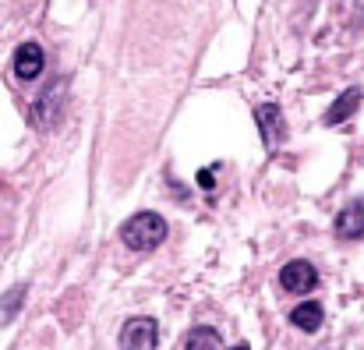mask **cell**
Wrapping results in <instances>:
<instances>
[{
	"instance_id": "ba28073f",
	"label": "cell",
	"mask_w": 364,
	"mask_h": 350,
	"mask_svg": "<svg viewBox=\"0 0 364 350\" xmlns=\"http://www.w3.org/2000/svg\"><path fill=\"white\" fill-rule=\"evenodd\" d=\"M361 107V89H343V96L329 107V114H326V124L333 127V124H343L347 117L354 114Z\"/></svg>"
},
{
	"instance_id": "7a4b0ae2",
	"label": "cell",
	"mask_w": 364,
	"mask_h": 350,
	"mask_svg": "<svg viewBox=\"0 0 364 350\" xmlns=\"http://www.w3.org/2000/svg\"><path fill=\"white\" fill-rule=\"evenodd\" d=\"M279 287H283V290H290V294H308V290H315V287H318V272H315V265H311V262H304V258L287 262V265H283V272H279Z\"/></svg>"
},
{
	"instance_id": "52a82bcc",
	"label": "cell",
	"mask_w": 364,
	"mask_h": 350,
	"mask_svg": "<svg viewBox=\"0 0 364 350\" xmlns=\"http://www.w3.org/2000/svg\"><path fill=\"white\" fill-rule=\"evenodd\" d=\"M336 237L340 240H358V237H364V202H350L336 216Z\"/></svg>"
},
{
	"instance_id": "5b68a950",
	"label": "cell",
	"mask_w": 364,
	"mask_h": 350,
	"mask_svg": "<svg viewBox=\"0 0 364 350\" xmlns=\"http://www.w3.org/2000/svg\"><path fill=\"white\" fill-rule=\"evenodd\" d=\"M121 350H156V319H131V322H124Z\"/></svg>"
},
{
	"instance_id": "8fae6325",
	"label": "cell",
	"mask_w": 364,
	"mask_h": 350,
	"mask_svg": "<svg viewBox=\"0 0 364 350\" xmlns=\"http://www.w3.org/2000/svg\"><path fill=\"white\" fill-rule=\"evenodd\" d=\"M21 304H25V287H11V290L0 297V326H7V322L18 315Z\"/></svg>"
},
{
	"instance_id": "277c9868",
	"label": "cell",
	"mask_w": 364,
	"mask_h": 350,
	"mask_svg": "<svg viewBox=\"0 0 364 350\" xmlns=\"http://www.w3.org/2000/svg\"><path fill=\"white\" fill-rule=\"evenodd\" d=\"M43 68H46V53H43L39 43H21L14 50V75L21 82H36L43 75Z\"/></svg>"
},
{
	"instance_id": "8992f818",
	"label": "cell",
	"mask_w": 364,
	"mask_h": 350,
	"mask_svg": "<svg viewBox=\"0 0 364 350\" xmlns=\"http://www.w3.org/2000/svg\"><path fill=\"white\" fill-rule=\"evenodd\" d=\"M60 100H64V85L57 82V85H53L50 92H43L39 103L32 107V124H36V127H53L57 117H60Z\"/></svg>"
},
{
	"instance_id": "30bf717a",
	"label": "cell",
	"mask_w": 364,
	"mask_h": 350,
	"mask_svg": "<svg viewBox=\"0 0 364 350\" xmlns=\"http://www.w3.org/2000/svg\"><path fill=\"white\" fill-rule=\"evenodd\" d=\"M184 350H220V333L213 326H198L184 336Z\"/></svg>"
},
{
	"instance_id": "4fadbf2b",
	"label": "cell",
	"mask_w": 364,
	"mask_h": 350,
	"mask_svg": "<svg viewBox=\"0 0 364 350\" xmlns=\"http://www.w3.org/2000/svg\"><path fill=\"white\" fill-rule=\"evenodd\" d=\"M230 350H247V347H230Z\"/></svg>"
},
{
	"instance_id": "9c48e42d",
	"label": "cell",
	"mask_w": 364,
	"mask_h": 350,
	"mask_svg": "<svg viewBox=\"0 0 364 350\" xmlns=\"http://www.w3.org/2000/svg\"><path fill=\"white\" fill-rule=\"evenodd\" d=\"M322 304H315V301H308V304H297L294 312H290V322L297 326V329H304V333H315V329H322Z\"/></svg>"
},
{
	"instance_id": "7c38bea8",
	"label": "cell",
	"mask_w": 364,
	"mask_h": 350,
	"mask_svg": "<svg viewBox=\"0 0 364 350\" xmlns=\"http://www.w3.org/2000/svg\"><path fill=\"white\" fill-rule=\"evenodd\" d=\"M213 174H216V170H198V188H205V191L216 188V177H213Z\"/></svg>"
},
{
	"instance_id": "6da1fadb",
	"label": "cell",
	"mask_w": 364,
	"mask_h": 350,
	"mask_svg": "<svg viewBox=\"0 0 364 350\" xmlns=\"http://www.w3.org/2000/svg\"><path fill=\"white\" fill-rule=\"evenodd\" d=\"M121 240H124V248H131L138 255L156 251L166 240V220L159 213H134L131 220H124Z\"/></svg>"
},
{
	"instance_id": "3957f363",
	"label": "cell",
	"mask_w": 364,
	"mask_h": 350,
	"mask_svg": "<svg viewBox=\"0 0 364 350\" xmlns=\"http://www.w3.org/2000/svg\"><path fill=\"white\" fill-rule=\"evenodd\" d=\"M255 120H258V131H262V138H265L269 149L283 145V138H287V120H283V110H279L276 103H262V107L255 110Z\"/></svg>"
}]
</instances>
